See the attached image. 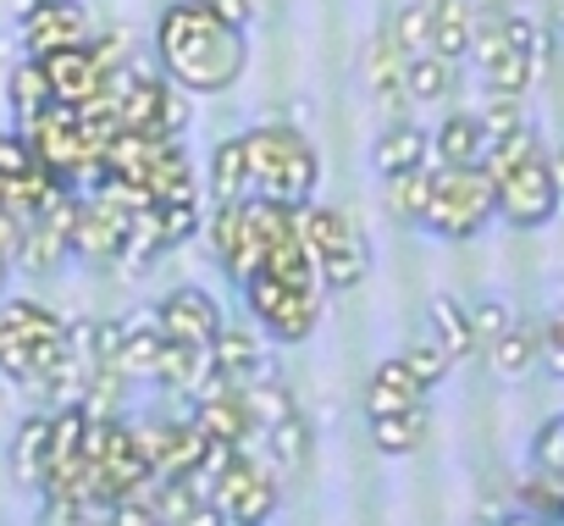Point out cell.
<instances>
[{
    "label": "cell",
    "mask_w": 564,
    "mask_h": 526,
    "mask_svg": "<svg viewBox=\"0 0 564 526\" xmlns=\"http://www.w3.org/2000/svg\"><path fill=\"white\" fill-rule=\"evenodd\" d=\"M12 267H18V260H12V255H0V289H7V278H12Z\"/></svg>",
    "instance_id": "60d3db41"
},
{
    "label": "cell",
    "mask_w": 564,
    "mask_h": 526,
    "mask_svg": "<svg viewBox=\"0 0 564 526\" xmlns=\"http://www.w3.org/2000/svg\"><path fill=\"white\" fill-rule=\"evenodd\" d=\"M40 62H45V73H51L56 100H67V106H84V100H95V95L106 89V67L95 62V51H89V45L51 51V56H40Z\"/></svg>",
    "instance_id": "5bb4252c"
},
{
    "label": "cell",
    "mask_w": 564,
    "mask_h": 526,
    "mask_svg": "<svg viewBox=\"0 0 564 526\" xmlns=\"http://www.w3.org/2000/svg\"><path fill=\"white\" fill-rule=\"evenodd\" d=\"M95 40V18L84 0H34V12L23 18V51L29 56H51V51H73Z\"/></svg>",
    "instance_id": "30bf717a"
},
{
    "label": "cell",
    "mask_w": 564,
    "mask_h": 526,
    "mask_svg": "<svg viewBox=\"0 0 564 526\" xmlns=\"http://www.w3.org/2000/svg\"><path fill=\"white\" fill-rule=\"evenodd\" d=\"M492 183H498V216L509 227H520V233H536V227H547L564 211V189H558V172H553V150L547 144L531 150L525 161L492 172Z\"/></svg>",
    "instance_id": "ba28073f"
},
{
    "label": "cell",
    "mask_w": 564,
    "mask_h": 526,
    "mask_svg": "<svg viewBox=\"0 0 564 526\" xmlns=\"http://www.w3.org/2000/svg\"><path fill=\"white\" fill-rule=\"evenodd\" d=\"M183 427H188V421H139V427H133V438H139V449H144L150 471H161V465L172 460V449H177Z\"/></svg>",
    "instance_id": "836d02e7"
},
{
    "label": "cell",
    "mask_w": 564,
    "mask_h": 526,
    "mask_svg": "<svg viewBox=\"0 0 564 526\" xmlns=\"http://www.w3.org/2000/svg\"><path fill=\"white\" fill-rule=\"evenodd\" d=\"M487 366H492V377L498 383H520V377H531L536 366H542V333L536 328H503L492 344H487Z\"/></svg>",
    "instance_id": "d6986e66"
},
{
    "label": "cell",
    "mask_w": 564,
    "mask_h": 526,
    "mask_svg": "<svg viewBox=\"0 0 564 526\" xmlns=\"http://www.w3.org/2000/svg\"><path fill=\"white\" fill-rule=\"evenodd\" d=\"M366 78H371V95L388 117H404L415 100H410V56L399 51L393 34H377L371 56H366Z\"/></svg>",
    "instance_id": "4fadbf2b"
},
{
    "label": "cell",
    "mask_w": 564,
    "mask_h": 526,
    "mask_svg": "<svg viewBox=\"0 0 564 526\" xmlns=\"http://www.w3.org/2000/svg\"><path fill=\"white\" fill-rule=\"evenodd\" d=\"M481 122H487V139H503V133L520 128L525 117H520V100H514V95H492V106L481 111Z\"/></svg>",
    "instance_id": "74e56055"
},
{
    "label": "cell",
    "mask_w": 564,
    "mask_h": 526,
    "mask_svg": "<svg viewBox=\"0 0 564 526\" xmlns=\"http://www.w3.org/2000/svg\"><path fill=\"white\" fill-rule=\"evenodd\" d=\"M243 155H249V194H271V200H289L305 205L322 183V155L311 150V139L289 122H265L238 133Z\"/></svg>",
    "instance_id": "3957f363"
},
{
    "label": "cell",
    "mask_w": 564,
    "mask_h": 526,
    "mask_svg": "<svg viewBox=\"0 0 564 526\" xmlns=\"http://www.w3.org/2000/svg\"><path fill=\"white\" fill-rule=\"evenodd\" d=\"M155 51H161V73L183 95H221L243 78V62H249L243 23L221 18L210 0H177V7H166L161 29H155Z\"/></svg>",
    "instance_id": "6da1fadb"
},
{
    "label": "cell",
    "mask_w": 564,
    "mask_h": 526,
    "mask_svg": "<svg viewBox=\"0 0 564 526\" xmlns=\"http://www.w3.org/2000/svg\"><path fill=\"white\" fill-rule=\"evenodd\" d=\"M67 355V322L40 300H0V377L40 383Z\"/></svg>",
    "instance_id": "277c9868"
},
{
    "label": "cell",
    "mask_w": 564,
    "mask_h": 526,
    "mask_svg": "<svg viewBox=\"0 0 564 526\" xmlns=\"http://www.w3.org/2000/svg\"><path fill=\"white\" fill-rule=\"evenodd\" d=\"M238 394H243V410H249V421H254L260 432L276 427L282 416H294V394L282 388L276 377H254V383H243Z\"/></svg>",
    "instance_id": "1f68e13d"
},
{
    "label": "cell",
    "mask_w": 564,
    "mask_h": 526,
    "mask_svg": "<svg viewBox=\"0 0 564 526\" xmlns=\"http://www.w3.org/2000/svg\"><path fill=\"white\" fill-rule=\"evenodd\" d=\"M144 189L155 200H194V172H188V155H183L177 139H161L155 144V161L144 172Z\"/></svg>",
    "instance_id": "d4e9b609"
},
{
    "label": "cell",
    "mask_w": 564,
    "mask_h": 526,
    "mask_svg": "<svg viewBox=\"0 0 564 526\" xmlns=\"http://www.w3.org/2000/svg\"><path fill=\"white\" fill-rule=\"evenodd\" d=\"M210 7H216L221 18H232V23H249V12H254V0H210Z\"/></svg>",
    "instance_id": "ab89813d"
},
{
    "label": "cell",
    "mask_w": 564,
    "mask_h": 526,
    "mask_svg": "<svg viewBox=\"0 0 564 526\" xmlns=\"http://www.w3.org/2000/svg\"><path fill=\"white\" fill-rule=\"evenodd\" d=\"M388 34L399 40V51H404V56L432 51V0H410V7H399V12H393V23H388Z\"/></svg>",
    "instance_id": "d6a6232c"
},
{
    "label": "cell",
    "mask_w": 564,
    "mask_h": 526,
    "mask_svg": "<svg viewBox=\"0 0 564 526\" xmlns=\"http://www.w3.org/2000/svg\"><path fill=\"white\" fill-rule=\"evenodd\" d=\"M404 366H410V372H415L426 388H437V383L448 377V350H443L437 339H426V344H410V350H404Z\"/></svg>",
    "instance_id": "d590c367"
},
{
    "label": "cell",
    "mask_w": 564,
    "mask_h": 526,
    "mask_svg": "<svg viewBox=\"0 0 564 526\" xmlns=\"http://www.w3.org/2000/svg\"><path fill=\"white\" fill-rule=\"evenodd\" d=\"M205 233H210V255H216V267L243 289V283L265 267L271 244H276V238H289V233H300V205L271 200V194L221 200Z\"/></svg>",
    "instance_id": "7a4b0ae2"
},
{
    "label": "cell",
    "mask_w": 564,
    "mask_h": 526,
    "mask_svg": "<svg viewBox=\"0 0 564 526\" xmlns=\"http://www.w3.org/2000/svg\"><path fill=\"white\" fill-rule=\"evenodd\" d=\"M536 62H542L536 51H514V45H509L498 62H487V67H481L487 95H514V100H520V95L531 89V78H536Z\"/></svg>",
    "instance_id": "f1b7e54d"
},
{
    "label": "cell",
    "mask_w": 564,
    "mask_h": 526,
    "mask_svg": "<svg viewBox=\"0 0 564 526\" xmlns=\"http://www.w3.org/2000/svg\"><path fill=\"white\" fill-rule=\"evenodd\" d=\"M553 172H558V189H564V144L553 150Z\"/></svg>",
    "instance_id": "b9f144b4"
},
{
    "label": "cell",
    "mask_w": 564,
    "mask_h": 526,
    "mask_svg": "<svg viewBox=\"0 0 564 526\" xmlns=\"http://www.w3.org/2000/svg\"><path fill=\"white\" fill-rule=\"evenodd\" d=\"M487 122H481V111H454V117H443L437 122V133H432V161L437 167H476L481 155H487Z\"/></svg>",
    "instance_id": "9a60e30c"
},
{
    "label": "cell",
    "mask_w": 564,
    "mask_h": 526,
    "mask_svg": "<svg viewBox=\"0 0 564 526\" xmlns=\"http://www.w3.org/2000/svg\"><path fill=\"white\" fill-rule=\"evenodd\" d=\"M476 40V7L470 0H432V51L448 62H465Z\"/></svg>",
    "instance_id": "44dd1931"
},
{
    "label": "cell",
    "mask_w": 564,
    "mask_h": 526,
    "mask_svg": "<svg viewBox=\"0 0 564 526\" xmlns=\"http://www.w3.org/2000/svg\"><path fill=\"white\" fill-rule=\"evenodd\" d=\"M470 328H476V344H492L503 328H514V311L503 300H476L470 305Z\"/></svg>",
    "instance_id": "8d00e7d4"
},
{
    "label": "cell",
    "mask_w": 564,
    "mask_h": 526,
    "mask_svg": "<svg viewBox=\"0 0 564 526\" xmlns=\"http://www.w3.org/2000/svg\"><path fill=\"white\" fill-rule=\"evenodd\" d=\"M51 427H56V410H34L18 438H12V476L23 487H40L45 482V465H51Z\"/></svg>",
    "instance_id": "ffe728a7"
},
{
    "label": "cell",
    "mask_w": 564,
    "mask_h": 526,
    "mask_svg": "<svg viewBox=\"0 0 564 526\" xmlns=\"http://www.w3.org/2000/svg\"><path fill=\"white\" fill-rule=\"evenodd\" d=\"M243 305L254 316V328L276 344H305L322 322V305H327V289L322 283H289L276 272H254L243 283Z\"/></svg>",
    "instance_id": "52a82bcc"
},
{
    "label": "cell",
    "mask_w": 564,
    "mask_h": 526,
    "mask_svg": "<svg viewBox=\"0 0 564 526\" xmlns=\"http://www.w3.org/2000/svg\"><path fill=\"white\" fill-rule=\"evenodd\" d=\"M426 161H432V133H421L410 117H393V122L377 133L371 167H377L382 178H393V172H415V167H426Z\"/></svg>",
    "instance_id": "2e32d148"
},
{
    "label": "cell",
    "mask_w": 564,
    "mask_h": 526,
    "mask_svg": "<svg viewBox=\"0 0 564 526\" xmlns=\"http://www.w3.org/2000/svg\"><path fill=\"white\" fill-rule=\"evenodd\" d=\"M498 216V183L492 172L476 161V167H437L432 172V200H426V233L448 238V244H465L476 238L487 222Z\"/></svg>",
    "instance_id": "5b68a950"
},
{
    "label": "cell",
    "mask_w": 564,
    "mask_h": 526,
    "mask_svg": "<svg viewBox=\"0 0 564 526\" xmlns=\"http://www.w3.org/2000/svg\"><path fill=\"white\" fill-rule=\"evenodd\" d=\"M117 106H122V128H139V133L177 139L188 128V100H177L161 78H144V73L128 78V89L117 95Z\"/></svg>",
    "instance_id": "8fae6325"
},
{
    "label": "cell",
    "mask_w": 564,
    "mask_h": 526,
    "mask_svg": "<svg viewBox=\"0 0 564 526\" xmlns=\"http://www.w3.org/2000/svg\"><path fill=\"white\" fill-rule=\"evenodd\" d=\"M426 322H432V339L448 350V361H465V355L481 350V344H476V328H470V311H465L454 294H437V300L426 305Z\"/></svg>",
    "instance_id": "cb8c5ba5"
},
{
    "label": "cell",
    "mask_w": 564,
    "mask_h": 526,
    "mask_svg": "<svg viewBox=\"0 0 564 526\" xmlns=\"http://www.w3.org/2000/svg\"><path fill=\"white\" fill-rule=\"evenodd\" d=\"M210 509H216V520H232V526L265 520V515L276 509V482H271V471L254 465V454L238 449V454L227 460V471L210 482Z\"/></svg>",
    "instance_id": "9c48e42d"
},
{
    "label": "cell",
    "mask_w": 564,
    "mask_h": 526,
    "mask_svg": "<svg viewBox=\"0 0 564 526\" xmlns=\"http://www.w3.org/2000/svg\"><path fill=\"white\" fill-rule=\"evenodd\" d=\"M265 438H271V449H276L282 465H300V460L311 454V427L300 421V410H294V416H282L276 427H265Z\"/></svg>",
    "instance_id": "e575fe53"
},
{
    "label": "cell",
    "mask_w": 564,
    "mask_h": 526,
    "mask_svg": "<svg viewBox=\"0 0 564 526\" xmlns=\"http://www.w3.org/2000/svg\"><path fill=\"white\" fill-rule=\"evenodd\" d=\"M300 233H305V244L316 255V272H322L327 294L333 289H360L371 278V244L344 211L305 200L300 205Z\"/></svg>",
    "instance_id": "8992f818"
},
{
    "label": "cell",
    "mask_w": 564,
    "mask_h": 526,
    "mask_svg": "<svg viewBox=\"0 0 564 526\" xmlns=\"http://www.w3.org/2000/svg\"><path fill=\"white\" fill-rule=\"evenodd\" d=\"M161 333L172 344H216V328H221V305L205 294V289H172L155 311Z\"/></svg>",
    "instance_id": "7c38bea8"
},
{
    "label": "cell",
    "mask_w": 564,
    "mask_h": 526,
    "mask_svg": "<svg viewBox=\"0 0 564 526\" xmlns=\"http://www.w3.org/2000/svg\"><path fill=\"white\" fill-rule=\"evenodd\" d=\"M216 361H221V372L243 388V383H254V377H276L271 372V361L260 355V344H254V328H243V322H227L221 316V328H216Z\"/></svg>",
    "instance_id": "e0dca14e"
},
{
    "label": "cell",
    "mask_w": 564,
    "mask_h": 526,
    "mask_svg": "<svg viewBox=\"0 0 564 526\" xmlns=\"http://www.w3.org/2000/svg\"><path fill=\"white\" fill-rule=\"evenodd\" d=\"M542 7L553 12V23H564V0H542Z\"/></svg>",
    "instance_id": "7bdbcfd3"
},
{
    "label": "cell",
    "mask_w": 564,
    "mask_h": 526,
    "mask_svg": "<svg viewBox=\"0 0 564 526\" xmlns=\"http://www.w3.org/2000/svg\"><path fill=\"white\" fill-rule=\"evenodd\" d=\"M421 438H426V405L371 416V443H377V454H415Z\"/></svg>",
    "instance_id": "484cf974"
},
{
    "label": "cell",
    "mask_w": 564,
    "mask_h": 526,
    "mask_svg": "<svg viewBox=\"0 0 564 526\" xmlns=\"http://www.w3.org/2000/svg\"><path fill=\"white\" fill-rule=\"evenodd\" d=\"M7 95H12V111H18V122L40 117V111H45V106L56 100V89H51V73H45V62H40V56L18 62V67H12V78H7Z\"/></svg>",
    "instance_id": "4316f807"
},
{
    "label": "cell",
    "mask_w": 564,
    "mask_h": 526,
    "mask_svg": "<svg viewBox=\"0 0 564 526\" xmlns=\"http://www.w3.org/2000/svg\"><path fill=\"white\" fill-rule=\"evenodd\" d=\"M194 421H199L210 438H227V443H238V449H249V432H260V427L249 421V410H243V394H238V388L199 399V405H194Z\"/></svg>",
    "instance_id": "603a6c76"
},
{
    "label": "cell",
    "mask_w": 564,
    "mask_h": 526,
    "mask_svg": "<svg viewBox=\"0 0 564 526\" xmlns=\"http://www.w3.org/2000/svg\"><path fill=\"white\" fill-rule=\"evenodd\" d=\"M382 183H388V211H393L399 222L421 227V222H426V200H432V167L393 172V178H382Z\"/></svg>",
    "instance_id": "83f0119b"
},
{
    "label": "cell",
    "mask_w": 564,
    "mask_h": 526,
    "mask_svg": "<svg viewBox=\"0 0 564 526\" xmlns=\"http://www.w3.org/2000/svg\"><path fill=\"white\" fill-rule=\"evenodd\" d=\"M210 194H216V205L249 194V155H243V139H227V144L210 150Z\"/></svg>",
    "instance_id": "f546056e"
},
{
    "label": "cell",
    "mask_w": 564,
    "mask_h": 526,
    "mask_svg": "<svg viewBox=\"0 0 564 526\" xmlns=\"http://www.w3.org/2000/svg\"><path fill=\"white\" fill-rule=\"evenodd\" d=\"M542 366H547L553 377H564V322L542 328Z\"/></svg>",
    "instance_id": "f35d334b"
},
{
    "label": "cell",
    "mask_w": 564,
    "mask_h": 526,
    "mask_svg": "<svg viewBox=\"0 0 564 526\" xmlns=\"http://www.w3.org/2000/svg\"><path fill=\"white\" fill-rule=\"evenodd\" d=\"M454 67H459V62H448V56H437V51L410 56V100H415V106L448 100V89H454Z\"/></svg>",
    "instance_id": "4dcf8cb0"
},
{
    "label": "cell",
    "mask_w": 564,
    "mask_h": 526,
    "mask_svg": "<svg viewBox=\"0 0 564 526\" xmlns=\"http://www.w3.org/2000/svg\"><path fill=\"white\" fill-rule=\"evenodd\" d=\"M410 405H426V383L399 361H382L366 383V416H388V410H410Z\"/></svg>",
    "instance_id": "ac0fdd59"
},
{
    "label": "cell",
    "mask_w": 564,
    "mask_h": 526,
    "mask_svg": "<svg viewBox=\"0 0 564 526\" xmlns=\"http://www.w3.org/2000/svg\"><path fill=\"white\" fill-rule=\"evenodd\" d=\"M161 350H166V333H161V322L155 316H133V322H122V350H117V372H128V377H155V366H161Z\"/></svg>",
    "instance_id": "7402d4cb"
}]
</instances>
